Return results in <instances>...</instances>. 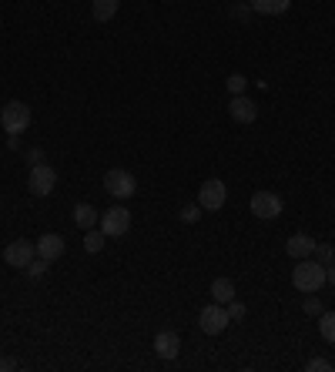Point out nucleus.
Masks as SVG:
<instances>
[{"instance_id": "nucleus-18", "label": "nucleus", "mask_w": 335, "mask_h": 372, "mask_svg": "<svg viewBox=\"0 0 335 372\" xmlns=\"http://www.w3.org/2000/svg\"><path fill=\"white\" fill-rule=\"evenodd\" d=\"M104 242H107L104 231H94V228L84 231V252H88V255H98V252L104 248Z\"/></svg>"}, {"instance_id": "nucleus-22", "label": "nucleus", "mask_w": 335, "mask_h": 372, "mask_svg": "<svg viewBox=\"0 0 335 372\" xmlns=\"http://www.w3.org/2000/svg\"><path fill=\"white\" fill-rule=\"evenodd\" d=\"M335 362L332 359H322V356H315V359L305 362V372H332Z\"/></svg>"}, {"instance_id": "nucleus-24", "label": "nucleus", "mask_w": 335, "mask_h": 372, "mask_svg": "<svg viewBox=\"0 0 335 372\" xmlns=\"http://www.w3.org/2000/svg\"><path fill=\"white\" fill-rule=\"evenodd\" d=\"M47 265H51V262H47V258H34V262H30V265H27V275H30V279H40V275H44V272H47Z\"/></svg>"}, {"instance_id": "nucleus-2", "label": "nucleus", "mask_w": 335, "mask_h": 372, "mask_svg": "<svg viewBox=\"0 0 335 372\" xmlns=\"http://www.w3.org/2000/svg\"><path fill=\"white\" fill-rule=\"evenodd\" d=\"M198 325H201L205 335H221L232 325V315H228V308L221 306V302H211V306H205L198 312Z\"/></svg>"}, {"instance_id": "nucleus-23", "label": "nucleus", "mask_w": 335, "mask_h": 372, "mask_svg": "<svg viewBox=\"0 0 335 372\" xmlns=\"http://www.w3.org/2000/svg\"><path fill=\"white\" fill-rule=\"evenodd\" d=\"M225 84H228V91H232V94H245V91H248V77L245 74H228V81H225Z\"/></svg>"}, {"instance_id": "nucleus-21", "label": "nucleus", "mask_w": 335, "mask_h": 372, "mask_svg": "<svg viewBox=\"0 0 335 372\" xmlns=\"http://www.w3.org/2000/svg\"><path fill=\"white\" fill-rule=\"evenodd\" d=\"M315 262H322V265H332L335 262V245H315Z\"/></svg>"}, {"instance_id": "nucleus-19", "label": "nucleus", "mask_w": 335, "mask_h": 372, "mask_svg": "<svg viewBox=\"0 0 335 372\" xmlns=\"http://www.w3.org/2000/svg\"><path fill=\"white\" fill-rule=\"evenodd\" d=\"M319 335L325 342H335V312H322L319 315Z\"/></svg>"}, {"instance_id": "nucleus-8", "label": "nucleus", "mask_w": 335, "mask_h": 372, "mask_svg": "<svg viewBox=\"0 0 335 372\" xmlns=\"http://www.w3.org/2000/svg\"><path fill=\"white\" fill-rule=\"evenodd\" d=\"M282 198L275 192H255L252 194V215L261 221H271V219H278L282 215Z\"/></svg>"}, {"instance_id": "nucleus-7", "label": "nucleus", "mask_w": 335, "mask_h": 372, "mask_svg": "<svg viewBox=\"0 0 335 372\" xmlns=\"http://www.w3.org/2000/svg\"><path fill=\"white\" fill-rule=\"evenodd\" d=\"M228 202V188L221 178H208L201 188H198V205L205 211H221V205Z\"/></svg>"}, {"instance_id": "nucleus-25", "label": "nucleus", "mask_w": 335, "mask_h": 372, "mask_svg": "<svg viewBox=\"0 0 335 372\" xmlns=\"http://www.w3.org/2000/svg\"><path fill=\"white\" fill-rule=\"evenodd\" d=\"M302 308H305L309 315H315V319H319V315L325 312V308H322V298H315V296H309V298H305V306H302Z\"/></svg>"}, {"instance_id": "nucleus-17", "label": "nucleus", "mask_w": 335, "mask_h": 372, "mask_svg": "<svg viewBox=\"0 0 335 372\" xmlns=\"http://www.w3.org/2000/svg\"><path fill=\"white\" fill-rule=\"evenodd\" d=\"M121 7V0H90V13H94V21H111Z\"/></svg>"}, {"instance_id": "nucleus-15", "label": "nucleus", "mask_w": 335, "mask_h": 372, "mask_svg": "<svg viewBox=\"0 0 335 372\" xmlns=\"http://www.w3.org/2000/svg\"><path fill=\"white\" fill-rule=\"evenodd\" d=\"M248 7L255 13H265V17H275V13H285L292 7V0H248Z\"/></svg>"}, {"instance_id": "nucleus-13", "label": "nucleus", "mask_w": 335, "mask_h": 372, "mask_svg": "<svg viewBox=\"0 0 335 372\" xmlns=\"http://www.w3.org/2000/svg\"><path fill=\"white\" fill-rule=\"evenodd\" d=\"M315 238H312V235H305V231H298V235H292V238H288V242H285V252H288V255L295 258H312V252H315Z\"/></svg>"}, {"instance_id": "nucleus-6", "label": "nucleus", "mask_w": 335, "mask_h": 372, "mask_svg": "<svg viewBox=\"0 0 335 372\" xmlns=\"http://www.w3.org/2000/svg\"><path fill=\"white\" fill-rule=\"evenodd\" d=\"M54 185H57V171H54L51 165H34L30 168V175H27V188H30V194H37V198H47V194L54 192Z\"/></svg>"}, {"instance_id": "nucleus-28", "label": "nucleus", "mask_w": 335, "mask_h": 372, "mask_svg": "<svg viewBox=\"0 0 335 372\" xmlns=\"http://www.w3.org/2000/svg\"><path fill=\"white\" fill-rule=\"evenodd\" d=\"M27 161H30V168L40 165V161H44V151H40V148H30V151H27Z\"/></svg>"}, {"instance_id": "nucleus-4", "label": "nucleus", "mask_w": 335, "mask_h": 372, "mask_svg": "<svg viewBox=\"0 0 335 372\" xmlns=\"http://www.w3.org/2000/svg\"><path fill=\"white\" fill-rule=\"evenodd\" d=\"M104 192L111 194V198H131V194L138 192V178L131 171H124V168H111L104 175Z\"/></svg>"}, {"instance_id": "nucleus-29", "label": "nucleus", "mask_w": 335, "mask_h": 372, "mask_svg": "<svg viewBox=\"0 0 335 372\" xmlns=\"http://www.w3.org/2000/svg\"><path fill=\"white\" fill-rule=\"evenodd\" d=\"M17 369V359H11V356H0V372H11Z\"/></svg>"}, {"instance_id": "nucleus-10", "label": "nucleus", "mask_w": 335, "mask_h": 372, "mask_svg": "<svg viewBox=\"0 0 335 372\" xmlns=\"http://www.w3.org/2000/svg\"><path fill=\"white\" fill-rule=\"evenodd\" d=\"M155 352H158V359L175 362L181 352V335L175 332V329H161V332L155 335Z\"/></svg>"}, {"instance_id": "nucleus-26", "label": "nucleus", "mask_w": 335, "mask_h": 372, "mask_svg": "<svg viewBox=\"0 0 335 372\" xmlns=\"http://www.w3.org/2000/svg\"><path fill=\"white\" fill-rule=\"evenodd\" d=\"M225 308H228V315H232V319H245V312H248V308L242 306V302H235V298H232V302H228Z\"/></svg>"}, {"instance_id": "nucleus-27", "label": "nucleus", "mask_w": 335, "mask_h": 372, "mask_svg": "<svg viewBox=\"0 0 335 372\" xmlns=\"http://www.w3.org/2000/svg\"><path fill=\"white\" fill-rule=\"evenodd\" d=\"M232 13L238 17V21H248V17H252L255 11H252V7H242V4H235V7H232Z\"/></svg>"}, {"instance_id": "nucleus-1", "label": "nucleus", "mask_w": 335, "mask_h": 372, "mask_svg": "<svg viewBox=\"0 0 335 372\" xmlns=\"http://www.w3.org/2000/svg\"><path fill=\"white\" fill-rule=\"evenodd\" d=\"M292 285L298 292H319L325 285V265L315 258H298L292 269Z\"/></svg>"}, {"instance_id": "nucleus-5", "label": "nucleus", "mask_w": 335, "mask_h": 372, "mask_svg": "<svg viewBox=\"0 0 335 372\" xmlns=\"http://www.w3.org/2000/svg\"><path fill=\"white\" fill-rule=\"evenodd\" d=\"M101 231L107 238H121L131 231V211L124 205H111L107 211H101Z\"/></svg>"}, {"instance_id": "nucleus-30", "label": "nucleus", "mask_w": 335, "mask_h": 372, "mask_svg": "<svg viewBox=\"0 0 335 372\" xmlns=\"http://www.w3.org/2000/svg\"><path fill=\"white\" fill-rule=\"evenodd\" d=\"M325 282L335 289V262H332V265H325Z\"/></svg>"}, {"instance_id": "nucleus-11", "label": "nucleus", "mask_w": 335, "mask_h": 372, "mask_svg": "<svg viewBox=\"0 0 335 372\" xmlns=\"http://www.w3.org/2000/svg\"><path fill=\"white\" fill-rule=\"evenodd\" d=\"M228 115L238 121V124H252L258 117V107L255 101L248 98V94H232V101H228Z\"/></svg>"}, {"instance_id": "nucleus-14", "label": "nucleus", "mask_w": 335, "mask_h": 372, "mask_svg": "<svg viewBox=\"0 0 335 372\" xmlns=\"http://www.w3.org/2000/svg\"><path fill=\"white\" fill-rule=\"evenodd\" d=\"M101 221V211L90 205V202H81V205H74V225H78L81 231H88V228H94Z\"/></svg>"}, {"instance_id": "nucleus-9", "label": "nucleus", "mask_w": 335, "mask_h": 372, "mask_svg": "<svg viewBox=\"0 0 335 372\" xmlns=\"http://www.w3.org/2000/svg\"><path fill=\"white\" fill-rule=\"evenodd\" d=\"M34 255H37V245L27 242V238H17V242H11L4 248V262H7L11 269H27V265L34 262Z\"/></svg>"}, {"instance_id": "nucleus-3", "label": "nucleus", "mask_w": 335, "mask_h": 372, "mask_svg": "<svg viewBox=\"0 0 335 372\" xmlns=\"http://www.w3.org/2000/svg\"><path fill=\"white\" fill-rule=\"evenodd\" d=\"M0 124L7 128V134H24L30 128V107L24 101H7L0 111Z\"/></svg>"}, {"instance_id": "nucleus-20", "label": "nucleus", "mask_w": 335, "mask_h": 372, "mask_svg": "<svg viewBox=\"0 0 335 372\" xmlns=\"http://www.w3.org/2000/svg\"><path fill=\"white\" fill-rule=\"evenodd\" d=\"M201 211H205V208H201V205H181L178 219L184 221V225H194V221L201 219Z\"/></svg>"}, {"instance_id": "nucleus-16", "label": "nucleus", "mask_w": 335, "mask_h": 372, "mask_svg": "<svg viewBox=\"0 0 335 372\" xmlns=\"http://www.w3.org/2000/svg\"><path fill=\"white\" fill-rule=\"evenodd\" d=\"M232 298H235V282L232 279H215V282H211V302L228 306Z\"/></svg>"}, {"instance_id": "nucleus-12", "label": "nucleus", "mask_w": 335, "mask_h": 372, "mask_svg": "<svg viewBox=\"0 0 335 372\" xmlns=\"http://www.w3.org/2000/svg\"><path fill=\"white\" fill-rule=\"evenodd\" d=\"M37 255L40 258H47V262H54V258H61L67 252V242L61 238V235H54V231H47V235H40L37 242Z\"/></svg>"}]
</instances>
